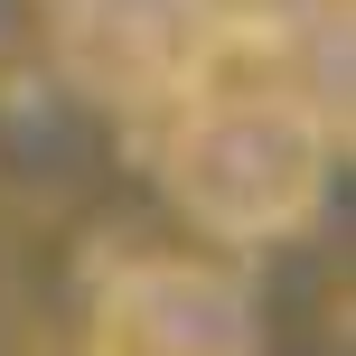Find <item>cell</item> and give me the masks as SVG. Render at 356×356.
Returning a JSON list of instances; mask_svg holds the SVG:
<instances>
[{
    "instance_id": "3957f363",
    "label": "cell",
    "mask_w": 356,
    "mask_h": 356,
    "mask_svg": "<svg viewBox=\"0 0 356 356\" xmlns=\"http://www.w3.org/2000/svg\"><path fill=\"white\" fill-rule=\"evenodd\" d=\"M85 356H263L244 272L207 253H141L104 272L85 309Z\"/></svg>"
},
{
    "instance_id": "277c9868",
    "label": "cell",
    "mask_w": 356,
    "mask_h": 356,
    "mask_svg": "<svg viewBox=\"0 0 356 356\" xmlns=\"http://www.w3.org/2000/svg\"><path fill=\"white\" fill-rule=\"evenodd\" d=\"M197 10L216 19L225 47H272V38H291L300 19H319L328 0H197Z\"/></svg>"
},
{
    "instance_id": "6da1fadb",
    "label": "cell",
    "mask_w": 356,
    "mask_h": 356,
    "mask_svg": "<svg viewBox=\"0 0 356 356\" xmlns=\"http://www.w3.org/2000/svg\"><path fill=\"white\" fill-rule=\"evenodd\" d=\"M338 122L291 85H197L160 131V188L207 244H291L328 207Z\"/></svg>"
},
{
    "instance_id": "7a4b0ae2",
    "label": "cell",
    "mask_w": 356,
    "mask_h": 356,
    "mask_svg": "<svg viewBox=\"0 0 356 356\" xmlns=\"http://www.w3.org/2000/svg\"><path fill=\"white\" fill-rule=\"evenodd\" d=\"M47 56L94 113L113 122H169L197 85H216V19L197 0H56Z\"/></svg>"
}]
</instances>
